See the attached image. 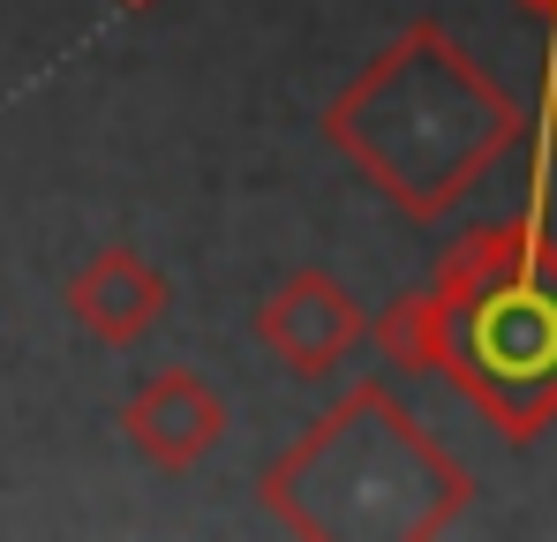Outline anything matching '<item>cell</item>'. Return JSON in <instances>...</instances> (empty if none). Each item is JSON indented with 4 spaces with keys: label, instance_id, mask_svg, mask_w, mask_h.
<instances>
[{
    "label": "cell",
    "instance_id": "cell-2",
    "mask_svg": "<svg viewBox=\"0 0 557 542\" xmlns=\"http://www.w3.org/2000/svg\"><path fill=\"white\" fill-rule=\"evenodd\" d=\"M362 482H376L370 490V535H407L399 505H384V497H407V505L422 513V528L437 535V528H453L467 513V490H474L460 467L392 407L384 384H355V392L264 475V505H272L286 528L324 535L332 513H339V497H355Z\"/></svg>",
    "mask_w": 557,
    "mask_h": 542
},
{
    "label": "cell",
    "instance_id": "cell-4",
    "mask_svg": "<svg viewBox=\"0 0 557 542\" xmlns=\"http://www.w3.org/2000/svg\"><path fill=\"white\" fill-rule=\"evenodd\" d=\"M362 332H370L362 301H355L332 271H317V264L294 271L272 301L257 309V340H264L294 377H324V369H339V361L362 347Z\"/></svg>",
    "mask_w": 557,
    "mask_h": 542
},
{
    "label": "cell",
    "instance_id": "cell-5",
    "mask_svg": "<svg viewBox=\"0 0 557 542\" xmlns=\"http://www.w3.org/2000/svg\"><path fill=\"white\" fill-rule=\"evenodd\" d=\"M128 438H136L144 459H159V467H188V459H203V452L226 438V399L196 369H159L128 399Z\"/></svg>",
    "mask_w": 557,
    "mask_h": 542
},
{
    "label": "cell",
    "instance_id": "cell-8",
    "mask_svg": "<svg viewBox=\"0 0 557 542\" xmlns=\"http://www.w3.org/2000/svg\"><path fill=\"white\" fill-rule=\"evenodd\" d=\"M453 324H460L453 294L430 286V294H407L376 317V347L392 369H453Z\"/></svg>",
    "mask_w": 557,
    "mask_h": 542
},
{
    "label": "cell",
    "instance_id": "cell-10",
    "mask_svg": "<svg viewBox=\"0 0 557 542\" xmlns=\"http://www.w3.org/2000/svg\"><path fill=\"white\" fill-rule=\"evenodd\" d=\"M113 8H151V0H113Z\"/></svg>",
    "mask_w": 557,
    "mask_h": 542
},
{
    "label": "cell",
    "instance_id": "cell-7",
    "mask_svg": "<svg viewBox=\"0 0 557 542\" xmlns=\"http://www.w3.org/2000/svg\"><path fill=\"white\" fill-rule=\"evenodd\" d=\"M543 249H550V234H543V211H535V204H528L520 219H490V226H474V234L453 242V257L437 271V294L467 301V294H482V286H497V279H512V271H528Z\"/></svg>",
    "mask_w": 557,
    "mask_h": 542
},
{
    "label": "cell",
    "instance_id": "cell-3",
    "mask_svg": "<svg viewBox=\"0 0 557 542\" xmlns=\"http://www.w3.org/2000/svg\"><path fill=\"white\" fill-rule=\"evenodd\" d=\"M453 309V377L505 422V438H535V422L557 415V249Z\"/></svg>",
    "mask_w": 557,
    "mask_h": 542
},
{
    "label": "cell",
    "instance_id": "cell-1",
    "mask_svg": "<svg viewBox=\"0 0 557 542\" xmlns=\"http://www.w3.org/2000/svg\"><path fill=\"white\" fill-rule=\"evenodd\" d=\"M324 128L339 151L362 159V174L392 188L399 211L437 219L520 136V113L437 23H414L370 76L347 84Z\"/></svg>",
    "mask_w": 557,
    "mask_h": 542
},
{
    "label": "cell",
    "instance_id": "cell-6",
    "mask_svg": "<svg viewBox=\"0 0 557 542\" xmlns=\"http://www.w3.org/2000/svg\"><path fill=\"white\" fill-rule=\"evenodd\" d=\"M69 309L91 324L98 340L128 347V340H144V332L159 324V309H166V279L144 264L136 249H98L91 264L76 271V286H69Z\"/></svg>",
    "mask_w": 557,
    "mask_h": 542
},
{
    "label": "cell",
    "instance_id": "cell-9",
    "mask_svg": "<svg viewBox=\"0 0 557 542\" xmlns=\"http://www.w3.org/2000/svg\"><path fill=\"white\" fill-rule=\"evenodd\" d=\"M543 23H550V38H557V0H543Z\"/></svg>",
    "mask_w": 557,
    "mask_h": 542
}]
</instances>
